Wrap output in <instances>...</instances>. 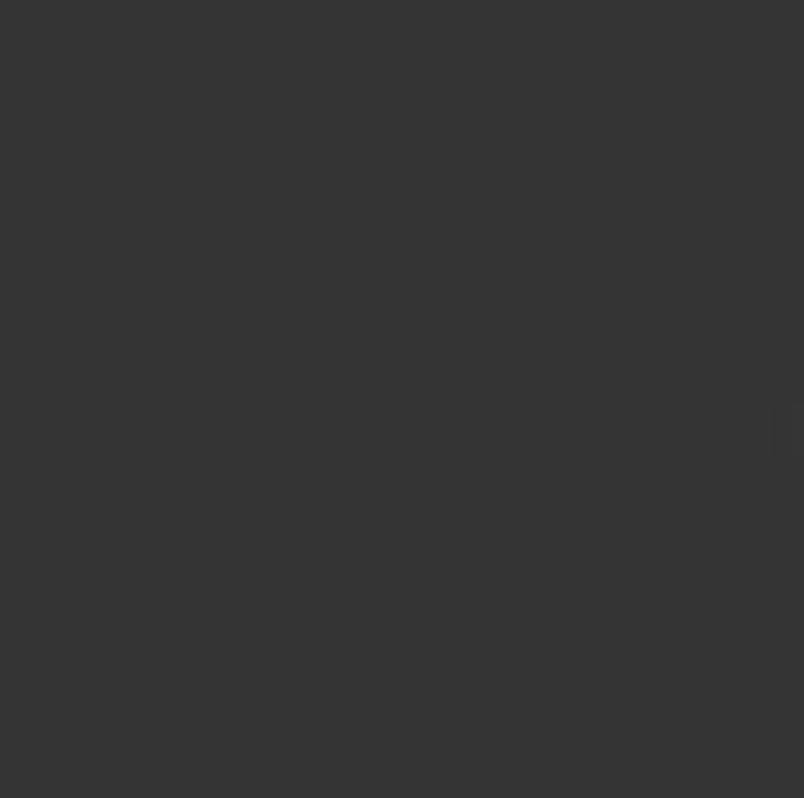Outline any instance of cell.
Wrapping results in <instances>:
<instances>
[{"label":"cell","instance_id":"6da1fadb","mask_svg":"<svg viewBox=\"0 0 804 798\" xmlns=\"http://www.w3.org/2000/svg\"><path fill=\"white\" fill-rule=\"evenodd\" d=\"M772 458H785V465H804V406H785V413H772Z\"/></svg>","mask_w":804,"mask_h":798}]
</instances>
